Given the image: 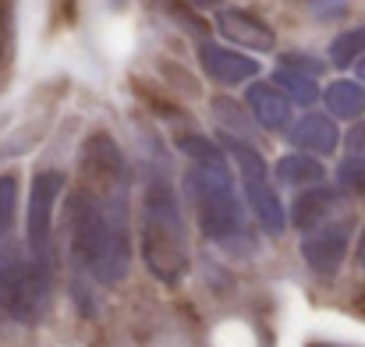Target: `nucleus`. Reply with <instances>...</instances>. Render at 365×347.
I'll list each match as a JSON object with an SVG mask.
<instances>
[{"label": "nucleus", "mask_w": 365, "mask_h": 347, "mask_svg": "<svg viewBox=\"0 0 365 347\" xmlns=\"http://www.w3.org/2000/svg\"><path fill=\"white\" fill-rule=\"evenodd\" d=\"M68 244L86 276L107 287L128 276V174L110 135L86 142L82 188L68 199Z\"/></svg>", "instance_id": "obj_1"}, {"label": "nucleus", "mask_w": 365, "mask_h": 347, "mask_svg": "<svg viewBox=\"0 0 365 347\" xmlns=\"http://www.w3.org/2000/svg\"><path fill=\"white\" fill-rule=\"evenodd\" d=\"M142 255H145L149 273L163 284L185 280L188 262H192L185 217H181L170 174L160 163L149 170L145 195H142Z\"/></svg>", "instance_id": "obj_2"}, {"label": "nucleus", "mask_w": 365, "mask_h": 347, "mask_svg": "<svg viewBox=\"0 0 365 347\" xmlns=\"http://www.w3.org/2000/svg\"><path fill=\"white\" fill-rule=\"evenodd\" d=\"M185 188L195 206L199 227L210 241H217L231 255H248L255 248V237L245 224L242 202L227 177V163H195L185 174Z\"/></svg>", "instance_id": "obj_3"}, {"label": "nucleus", "mask_w": 365, "mask_h": 347, "mask_svg": "<svg viewBox=\"0 0 365 347\" xmlns=\"http://www.w3.org/2000/svg\"><path fill=\"white\" fill-rule=\"evenodd\" d=\"M64 192V174L43 170L32 177L29 195V252L32 262L46 273H53V206Z\"/></svg>", "instance_id": "obj_4"}, {"label": "nucleus", "mask_w": 365, "mask_h": 347, "mask_svg": "<svg viewBox=\"0 0 365 347\" xmlns=\"http://www.w3.org/2000/svg\"><path fill=\"white\" fill-rule=\"evenodd\" d=\"M227 149H231V156H235V163H238V174H242V185H245V195H248V202H252V209H255V220L262 224V231L266 234H284V224H287V213H284V206H280V199H277V192L269 188V181H266V167H262V156L252 149V145H245V142H227Z\"/></svg>", "instance_id": "obj_5"}, {"label": "nucleus", "mask_w": 365, "mask_h": 347, "mask_svg": "<svg viewBox=\"0 0 365 347\" xmlns=\"http://www.w3.org/2000/svg\"><path fill=\"white\" fill-rule=\"evenodd\" d=\"M348 237H351V217L341 209L334 217H327L323 224H316L312 231H305L302 241V255L309 262V269L316 276H334L344 252H348Z\"/></svg>", "instance_id": "obj_6"}, {"label": "nucleus", "mask_w": 365, "mask_h": 347, "mask_svg": "<svg viewBox=\"0 0 365 347\" xmlns=\"http://www.w3.org/2000/svg\"><path fill=\"white\" fill-rule=\"evenodd\" d=\"M199 61L206 68V75L220 86H242L248 78L259 75V64L245 53H235V50H224L217 43H202L199 46Z\"/></svg>", "instance_id": "obj_7"}, {"label": "nucleus", "mask_w": 365, "mask_h": 347, "mask_svg": "<svg viewBox=\"0 0 365 347\" xmlns=\"http://www.w3.org/2000/svg\"><path fill=\"white\" fill-rule=\"evenodd\" d=\"M217 29H220L231 43L248 46V50H273V46H277L273 29H269L262 18H255V14H248V11H238V7L220 11V14H217Z\"/></svg>", "instance_id": "obj_8"}, {"label": "nucleus", "mask_w": 365, "mask_h": 347, "mask_svg": "<svg viewBox=\"0 0 365 347\" xmlns=\"http://www.w3.org/2000/svg\"><path fill=\"white\" fill-rule=\"evenodd\" d=\"M25 276H29V262L21 259V252L14 244H0V319L18 312Z\"/></svg>", "instance_id": "obj_9"}, {"label": "nucleus", "mask_w": 365, "mask_h": 347, "mask_svg": "<svg viewBox=\"0 0 365 347\" xmlns=\"http://www.w3.org/2000/svg\"><path fill=\"white\" fill-rule=\"evenodd\" d=\"M287 138H291L298 149H309V152H316V156H330V152L337 149V142H341L337 124L323 114H305L291 128Z\"/></svg>", "instance_id": "obj_10"}, {"label": "nucleus", "mask_w": 365, "mask_h": 347, "mask_svg": "<svg viewBox=\"0 0 365 347\" xmlns=\"http://www.w3.org/2000/svg\"><path fill=\"white\" fill-rule=\"evenodd\" d=\"M334 213H341L337 192H330V188H309V192H302V195L294 199V206H291V224L302 227V231H312L316 224H323V220L334 217Z\"/></svg>", "instance_id": "obj_11"}, {"label": "nucleus", "mask_w": 365, "mask_h": 347, "mask_svg": "<svg viewBox=\"0 0 365 347\" xmlns=\"http://www.w3.org/2000/svg\"><path fill=\"white\" fill-rule=\"evenodd\" d=\"M248 110L262 128L277 131L291 120V96L280 93L277 86H252L248 89Z\"/></svg>", "instance_id": "obj_12"}, {"label": "nucleus", "mask_w": 365, "mask_h": 347, "mask_svg": "<svg viewBox=\"0 0 365 347\" xmlns=\"http://www.w3.org/2000/svg\"><path fill=\"white\" fill-rule=\"evenodd\" d=\"M277 181L280 185H291V188H305V185H319L323 181V163L316 156H284L277 163Z\"/></svg>", "instance_id": "obj_13"}, {"label": "nucleus", "mask_w": 365, "mask_h": 347, "mask_svg": "<svg viewBox=\"0 0 365 347\" xmlns=\"http://www.w3.org/2000/svg\"><path fill=\"white\" fill-rule=\"evenodd\" d=\"M327 107L334 117H362L365 114V86L359 82H334L327 89Z\"/></svg>", "instance_id": "obj_14"}, {"label": "nucleus", "mask_w": 365, "mask_h": 347, "mask_svg": "<svg viewBox=\"0 0 365 347\" xmlns=\"http://www.w3.org/2000/svg\"><path fill=\"white\" fill-rule=\"evenodd\" d=\"M273 82L291 96V103H316V96H319V89H316L312 75H302L298 68H287V64L273 75Z\"/></svg>", "instance_id": "obj_15"}, {"label": "nucleus", "mask_w": 365, "mask_h": 347, "mask_svg": "<svg viewBox=\"0 0 365 347\" xmlns=\"http://www.w3.org/2000/svg\"><path fill=\"white\" fill-rule=\"evenodd\" d=\"M362 53H365V25L362 29H348V32H341V36L334 39V46H330V61H334L337 68L355 64Z\"/></svg>", "instance_id": "obj_16"}, {"label": "nucleus", "mask_w": 365, "mask_h": 347, "mask_svg": "<svg viewBox=\"0 0 365 347\" xmlns=\"http://www.w3.org/2000/svg\"><path fill=\"white\" fill-rule=\"evenodd\" d=\"M337 181L348 188V192H355V195H365V156L362 152H355V156H348L341 167H337Z\"/></svg>", "instance_id": "obj_17"}, {"label": "nucleus", "mask_w": 365, "mask_h": 347, "mask_svg": "<svg viewBox=\"0 0 365 347\" xmlns=\"http://www.w3.org/2000/svg\"><path fill=\"white\" fill-rule=\"evenodd\" d=\"M178 149H181V152H188L195 163H224L220 149H217L213 142H206L202 135H185V138L178 142Z\"/></svg>", "instance_id": "obj_18"}, {"label": "nucleus", "mask_w": 365, "mask_h": 347, "mask_svg": "<svg viewBox=\"0 0 365 347\" xmlns=\"http://www.w3.org/2000/svg\"><path fill=\"white\" fill-rule=\"evenodd\" d=\"M14 199H18V181L14 174H0V237L14 224Z\"/></svg>", "instance_id": "obj_19"}, {"label": "nucleus", "mask_w": 365, "mask_h": 347, "mask_svg": "<svg viewBox=\"0 0 365 347\" xmlns=\"http://www.w3.org/2000/svg\"><path fill=\"white\" fill-rule=\"evenodd\" d=\"M348 4H351V0H309V11H312L316 18L330 21V18H341V14L348 11Z\"/></svg>", "instance_id": "obj_20"}, {"label": "nucleus", "mask_w": 365, "mask_h": 347, "mask_svg": "<svg viewBox=\"0 0 365 347\" xmlns=\"http://www.w3.org/2000/svg\"><path fill=\"white\" fill-rule=\"evenodd\" d=\"M287 68H298V71H305V75H319V71H323V64H319V61H309L305 53H291V57H287Z\"/></svg>", "instance_id": "obj_21"}, {"label": "nucleus", "mask_w": 365, "mask_h": 347, "mask_svg": "<svg viewBox=\"0 0 365 347\" xmlns=\"http://www.w3.org/2000/svg\"><path fill=\"white\" fill-rule=\"evenodd\" d=\"M348 149L365 156V124H359V128H351V131H348Z\"/></svg>", "instance_id": "obj_22"}, {"label": "nucleus", "mask_w": 365, "mask_h": 347, "mask_svg": "<svg viewBox=\"0 0 365 347\" xmlns=\"http://www.w3.org/2000/svg\"><path fill=\"white\" fill-rule=\"evenodd\" d=\"M188 4H195V7H217L220 0H188Z\"/></svg>", "instance_id": "obj_23"}, {"label": "nucleus", "mask_w": 365, "mask_h": 347, "mask_svg": "<svg viewBox=\"0 0 365 347\" xmlns=\"http://www.w3.org/2000/svg\"><path fill=\"white\" fill-rule=\"evenodd\" d=\"M359 262L365 266V231H362V241H359Z\"/></svg>", "instance_id": "obj_24"}, {"label": "nucleus", "mask_w": 365, "mask_h": 347, "mask_svg": "<svg viewBox=\"0 0 365 347\" xmlns=\"http://www.w3.org/2000/svg\"><path fill=\"white\" fill-rule=\"evenodd\" d=\"M359 78H362V82H365V61H362V64H359Z\"/></svg>", "instance_id": "obj_25"}, {"label": "nucleus", "mask_w": 365, "mask_h": 347, "mask_svg": "<svg viewBox=\"0 0 365 347\" xmlns=\"http://www.w3.org/2000/svg\"><path fill=\"white\" fill-rule=\"evenodd\" d=\"M0 57H4V39H0Z\"/></svg>", "instance_id": "obj_26"}, {"label": "nucleus", "mask_w": 365, "mask_h": 347, "mask_svg": "<svg viewBox=\"0 0 365 347\" xmlns=\"http://www.w3.org/2000/svg\"><path fill=\"white\" fill-rule=\"evenodd\" d=\"M319 347H334V344H319Z\"/></svg>", "instance_id": "obj_27"}]
</instances>
